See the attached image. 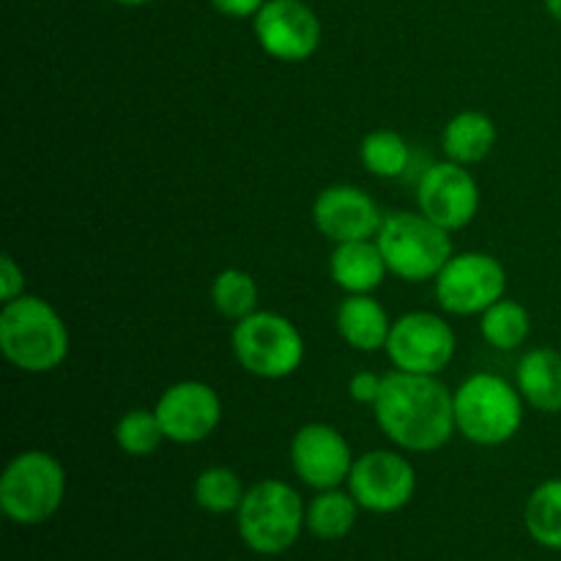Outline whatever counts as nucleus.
Segmentation results:
<instances>
[{"mask_svg": "<svg viewBox=\"0 0 561 561\" xmlns=\"http://www.w3.org/2000/svg\"><path fill=\"white\" fill-rule=\"evenodd\" d=\"M373 411L383 436L403 453H436L458 433L455 392L438 376L389 373Z\"/></svg>", "mask_w": 561, "mask_h": 561, "instance_id": "f257e3e1", "label": "nucleus"}, {"mask_svg": "<svg viewBox=\"0 0 561 561\" xmlns=\"http://www.w3.org/2000/svg\"><path fill=\"white\" fill-rule=\"evenodd\" d=\"M359 159L367 173L376 175V179H398L409 170L411 148L398 131L376 129L362 137Z\"/></svg>", "mask_w": 561, "mask_h": 561, "instance_id": "b1692460", "label": "nucleus"}, {"mask_svg": "<svg viewBox=\"0 0 561 561\" xmlns=\"http://www.w3.org/2000/svg\"><path fill=\"white\" fill-rule=\"evenodd\" d=\"M164 438L173 444H201L222 422V400L206 381H179L159 394L153 405Z\"/></svg>", "mask_w": 561, "mask_h": 561, "instance_id": "4468645a", "label": "nucleus"}, {"mask_svg": "<svg viewBox=\"0 0 561 561\" xmlns=\"http://www.w3.org/2000/svg\"><path fill=\"white\" fill-rule=\"evenodd\" d=\"M22 294H25V272L14 261V255H3V261H0V299H3V305H9V301L20 299Z\"/></svg>", "mask_w": 561, "mask_h": 561, "instance_id": "cd10ccee", "label": "nucleus"}, {"mask_svg": "<svg viewBox=\"0 0 561 561\" xmlns=\"http://www.w3.org/2000/svg\"><path fill=\"white\" fill-rule=\"evenodd\" d=\"M354 460L348 438L327 422H307L290 438V466L312 491H329L348 482Z\"/></svg>", "mask_w": 561, "mask_h": 561, "instance_id": "ddd939ff", "label": "nucleus"}, {"mask_svg": "<svg viewBox=\"0 0 561 561\" xmlns=\"http://www.w3.org/2000/svg\"><path fill=\"white\" fill-rule=\"evenodd\" d=\"M383 378L373 370H359L348 381V398L359 405H376L383 392Z\"/></svg>", "mask_w": 561, "mask_h": 561, "instance_id": "bb28decb", "label": "nucleus"}, {"mask_svg": "<svg viewBox=\"0 0 561 561\" xmlns=\"http://www.w3.org/2000/svg\"><path fill=\"white\" fill-rule=\"evenodd\" d=\"M359 510L362 507L351 496V491H340V488L316 491V499L307 504V529L318 540H343L356 526Z\"/></svg>", "mask_w": 561, "mask_h": 561, "instance_id": "aec40b11", "label": "nucleus"}, {"mask_svg": "<svg viewBox=\"0 0 561 561\" xmlns=\"http://www.w3.org/2000/svg\"><path fill=\"white\" fill-rule=\"evenodd\" d=\"M480 206V184L466 164L436 162L416 181V208L449 233L469 228Z\"/></svg>", "mask_w": 561, "mask_h": 561, "instance_id": "f8f14e48", "label": "nucleus"}, {"mask_svg": "<svg viewBox=\"0 0 561 561\" xmlns=\"http://www.w3.org/2000/svg\"><path fill=\"white\" fill-rule=\"evenodd\" d=\"M531 540L548 551H561V480H548L531 491L524 510Z\"/></svg>", "mask_w": 561, "mask_h": 561, "instance_id": "412c9836", "label": "nucleus"}, {"mask_svg": "<svg viewBox=\"0 0 561 561\" xmlns=\"http://www.w3.org/2000/svg\"><path fill=\"white\" fill-rule=\"evenodd\" d=\"M113 3H118V5H131V9H135V5H148V3H153V0H113Z\"/></svg>", "mask_w": 561, "mask_h": 561, "instance_id": "7c9ffc66", "label": "nucleus"}, {"mask_svg": "<svg viewBox=\"0 0 561 561\" xmlns=\"http://www.w3.org/2000/svg\"><path fill=\"white\" fill-rule=\"evenodd\" d=\"M239 535L250 551L277 557L296 546L307 526V507L299 491L283 480H263L247 488L236 513Z\"/></svg>", "mask_w": 561, "mask_h": 561, "instance_id": "20e7f679", "label": "nucleus"}, {"mask_svg": "<svg viewBox=\"0 0 561 561\" xmlns=\"http://www.w3.org/2000/svg\"><path fill=\"white\" fill-rule=\"evenodd\" d=\"M392 318L373 294H348L337 307V332L345 345L362 354L387 348Z\"/></svg>", "mask_w": 561, "mask_h": 561, "instance_id": "f3484780", "label": "nucleus"}, {"mask_svg": "<svg viewBox=\"0 0 561 561\" xmlns=\"http://www.w3.org/2000/svg\"><path fill=\"white\" fill-rule=\"evenodd\" d=\"M66 499V469L44 449H25L5 463L0 477V510L20 526L53 518Z\"/></svg>", "mask_w": 561, "mask_h": 561, "instance_id": "423d86ee", "label": "nucleus"}, {"mask_svg": "<svg viewBox=\"0 0 561 561\" xmlns=\"http://www.w3.org/2000/svg\"><path fill=\"white\" fill-rule=\"evenodd\" d=\"M257 299H261V290H257L255 277L244 268H222L214 277L211 305L228 321L239 323L257 312Z\"/></svg>", "mask_w": 561, "mask_h": 561, "instance_id": "5701e85b", "label": "nucleus"}, {"mask_svg": "<svg viewBox=\"0 0 561 561\" xmlns=\"http://www.w3.org/2000/svg\"><path fill=\"white\" fill-rule=\"evenodd\" d=\"M230 348L241 370L263 381L294 376L305 365L307 354L299 327L272 310H257L236 323L230 334Z\"/></svg>", "mask_w": 561, "mask_h": 561, "instance_id": "0eeeda50", "label": "nucleus"}, {"mask_svg": "<svg viewBox=\"0 0 561 561\" xmlns=\"http://www.w3.org/2000/svg\"><path fill=\"white\" fill-rule=\"evenodd\" d=\"M329 274L337 288L345 290V296L373 294L383 285L389 266L376 239L343 241V244H334L332 257H329Z\"/></svg>", "mask_w": 561, "mask_h": 561, "instance_id": "dca6fc26", "label": "nucleus"}, {"mask_svg": "<svg viewBox=\"0 0 561 561\" xmlns=\"http://www.w3.org/2000/svg\"><path fill=\"white\" fill-rule=\"evenodd\" d=\"M433 283L444 312L482 316L507 294V268L491 252H455Z\"/></svg>", "mask_w": 561, "mask_h": 561, "instance_id": "6e6552de", "label": "nucleus"}, {"mask_svg": "<svg viewBox=\"0 0 561 561\" xmlns=\"http://www.w3.org/2000/svg\"><path fill=\"white\" fill-rule=\"evenodd\" d=\"M71 348L69 327L42 296L22 294L0 310V354L16 370L44 376L58 370Z\"/></svg>", "mask_w": 561, "mask_h": 561, "instance_id": "f03ea898", "label": "nucleus"}, {"mask_svg": "<svg viewBox=\"0 0 561 561\" xmlns=\"http://www.w3.org/2000/svg\"><path fill=\"white\" fill-rule=\"evenodd\" d=\"M499 140L496 124L491 115L480 110H463L453 115L442 131V151L449 162L458 164H477L491 157L493 146Z\"/></svg>", "mask_w": 561, "mask_h": 561, "instance_id": "6ab92c4d", "label": "nucleus"}, {"mask_svg": "<svg viewBox=\"0 0 561 561\" xmlns=\"http://www.w3.org/2000/svg\"><path fill=\"white\" fill-rule=\"evenodd\" d=\"M252 31L263 53L283 64L310 60L321 47V20L305 0H266Z\"/></svg>", "mask_w": 561, "mask_h": 561, "instance_id": "9b49d317", "label": "nucleus"}, {"mask_svg": "<svg viewBox=\"0 0 561 561\" xmlns=\"http://www.w3.org/2000/svg\"><path fill=\"white\" fill-rule=\"evenodd\" d=\"M244 493L241 477L228 466H208L197 474L195 485H192V496H195L197 507L211 515L239 513Z\"/></svg>", "mask_w": 561, "mask_h": 561, "instance_id": "393cba45", "label": "nucleus"}, {"mask_svg": "<svg viewBox=\"0 0 561 561\" xmlns=\"http://www.w3.org/2000/svg\"><path fill=\"white\" fill-rule=\"evenodd\" d=\"M480 332L496 351H515L529 340L531 316L520 301L499 299L480 316Z\"/></svg>", "mask_w": 561, "mask_h": 561, "instance_id": "4be33fe9", "label": "nucleus"}, {"mask_svg": "<svg viewBox=\"0 0 561 561\" xmlns=\"http://www.w3.org/2000/svg\"><path fill=\"white\" fill-rule=\"evenodd\" d=\"M164 438L162 425H159L157 411L151 409H131L115 425V444L121 453L131 455V458H148L157 453Z\"/></svg>", "mask_w": 561, "mask_h": 561, "instance_id": "a878e982", "label": "nucleus"}, {"mask_svg": "<svg viewBox=\"0 0 561 561\" xmlns=\"http://www.w3.org/2000/svg\"><path fill=\"white\" fill-rule=\"evenodd\" d=\"M526 400L496 373H474L455 389V427L477 447H502L524 427Z\"/></svg>", "mask_w": 561, "mask_h": 561, "instance_id": "7ed1b4c3", "label": "nucleus"}, {"mask_svg": "<svg viewBox=\"0 0 561 561\" xmlns=\"http://www.w3.org/2000/svg\"><path fill=\"white\" fill-rule=\"evenodd\" d=\"M208 3L214 5V11L230 16V20H252L266 0H208Z\"/></svg>", "mask_w": 561, "mask_h": 561, "instance_id": "c85d7f7f", "label": "nucleus"}, {"mask_svg": "<svg viewBox=\"0 0 561 561\" xmlns=\"http://www.w3.org/2000/svg\"><path fill=\"white\" fill-rule=\"evenodd\" d=\"M515 387L526 405L542 414H561V354L553 348L526 351L515 367Z\"/></svg>", "mask_w": 561, "mask_h": 561, "instance_id": "a211bd4d", "label": "nucleus"}, {"mask_svg": "<svg viewBox=\"0 0 561 561\" xmlns=\"http://www.w3.org/2000/svg\"><path fill=\"white\" fill-rule=\"evenodd\" d=\"M312 222L323 239L343 244V241L376 239L383 214L362 186L334 184L318 192L312 203Z\"/></svg>", "mask_w": 561, "mask_h": 561, "instance_id": "2eb2a0df", "label": "nucleus"}, {"mask_svg": "<svg viewBox=\"0 0 561 561\" xmlns=\"http://www.w3.org/2000/svg\"><path fill=\"white\" fill-rule=\"evenodd\" d=\"M348 491L362 510L392 515L409 507L416 493V469L394 449H373L354 460Z\"/></svg>", "mask_w": 561, "mask_h": 561, "instance_id": "9d476101", "label": "nucleus"}, {"mask_svg": "<svg viewBox=\"0 0 561 561\" xmlns=\"http://www.w3.org/2000/svg\"><path fill=\"white\" fill-rule=\"evenodd\" d=\"M387 356L400 373L438 376L447 370L458 351L455 329L436 312H405L392 323L387 340Z\"/></svg>", "mask_w": 561, "mask_h": 561, "instance_id": "1a4fd4ad", "label": "nucleus"}, {"mask_svg": "<svg viewBox=\"0 0 561 561\" xmlns=\"http://www.w3.org/2000/svg\"><path fill=\"white\" fill-rule=\"evenodd\" d=\"M376 241L381 247L389 274H394L403 283L436 279L449 257L455 255L449 230L427 219L422 211L387 214Z\"/></svg>", "mask_w": 561, "mask_h": 561, "instance_id": "39448f33", "label": "nucleus"}, {"mask_svg": "<svg viewBox=\"0 0 561 561\" xmlns=\"http://www.w3.org/2000/svg\"><path fill=\"white\" fill-rule=\"evenodd\" d=\"M546 3V11L553 16V20L561 22V0H542Z\"/></svg>", "mask_w": 561, "mask_h": 561, "instance_id": "c756f323", "label": "nucleus"}]
</instances>
